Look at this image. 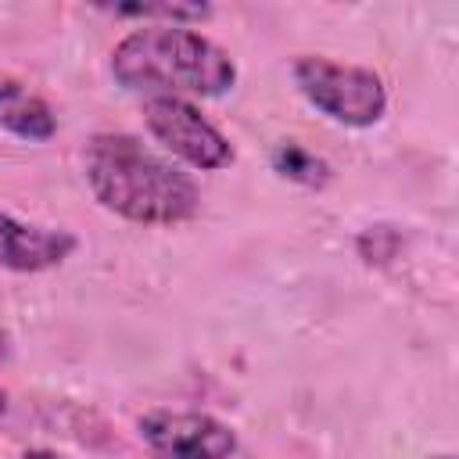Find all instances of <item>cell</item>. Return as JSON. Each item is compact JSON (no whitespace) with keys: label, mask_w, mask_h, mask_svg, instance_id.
<instances>
[{"label":"cell","mask_w":459,"mask_h":459,"mask_svg":"<svg viewBox=\"0 0 459 459\" xmlns=\"http://www.w3.org/2000/svg\"><path fill=\"white\" fill-rule=\"evenodd\" d=\"M143 122L151 136L194 169H226L233 161L230 140L183 97H151L143 104Z\"/></svg>","instance_id":"cell-4"},{"label":"cell","mask_w":459,"mask_h":459,"mask_svg":"<svg viewBox=\"0 0 459 459\" xmlns=\"http://www.w3.org/2000/svg\"><path fill=\"white\" fill-rule=\"evenodd\" d=\"M273 161H276V169H280L283 176H290V179H298V183H305V186H323V183H326V165H323L319 158H312L308 151H301L298 143L276 147Z\"/></svg>","instance_id":"cell-8"},{"label":"cell","mask_w":459,"mask_h":459,"mask_svg":"<svg viewBox=\"0 0 459 459\" xmlns=\"http://www.w3.org/2000/svg\"><path fill=\"white\" fill-rule=\"evenodd\" d=\"M82 169L100 208L151 226H172L197 215L201 197L186 172L158 158L136 136L97 133L82 151Z\"/></svg>","instance_id":"cell-1"},{"label":"cell","mask_w":459,"mask_h":459,"mask_svg":"<svg viewBox=\"0 0 459 459\" xmlns=\"http://www.w3.org/2000/svg\"><path fill=\"white\" fill-rule=\"evenodd\" d=\"M75 251V237L65 230H43L18 222L14 215L0 212V265L14 273H39L65 262Z\"/></svg>","instance_id":"cell-6"},{"label":"cell","mask_w":459,"mask_h":459,"mask_svg":"<svg viewBox=\"0 0 459 459\" xmlns=\"http://www.w3.org/2000/svg\"><path fill=\"white\" fill-rule=\"evenodd\" d=\"M54 111L18 82H0V129L22 140H50L54 136Z\"/></svg>","instance_id":"cell-7"},{"label":"cell","mask_w":459,"mask_h":459,"mask_svg":"<svg viewBox=\"0 0 459 459\" xmlns=\"http://www.w3.org/2000/svg\"><path fill=\"white\" fill-rule=\"evenodd\" d=\"M115 14L169 18V25H179V22H201V18H208V7H201V4H126V7H115Z\"/></svg>","instance_id":"cell-9"},{"label":"cell","mask_w":459,"mask_h":459,"mask_svg":"<svg viewBox=\"0 0 459 459\" xmlns=\"http://www.w3.org/2000/svg\"><path fill=\"white\" fill-rule=\"evenodd\" d=\"M294 82L308 104L341 126H373L387 108V93L377 72L359 65H337L330 57H298Z\"/></svg>","instance_id":"cell-3"},{"label":"cell","mask_w":459,"mask_h":459,"mask_svg":"<svg viewBox=\"0 0 459 459\" xmlns=\"http://www.w3.org/2000/svg\"><path fill=\"white\" fill-rule=\"evenodd\" d=\"M111 72L126 90H154L158 97H219L237 79L230 54L186 25H147L129 32L111 54Z\"/></svg>","instance_id":"cell-2"},{"label":"cell","mask_w":459,"mask_h":459,"mask_svg":"<svg viewBox=\"0 0 459 459\" xmlns=\"http://www.w3.org/2000/svg\"><path fill=\"white\" fill-rule=\"evenodd\" d=\"M0 355H7V337H4V330H0Z\"/></svg>","instance_id":"cell-11"},{"label":"cell","mask_w":459,"mask_h":459,"mask_svg":"<svg viewBox=\"0 0 459 459\" xmlns=\"http://www.w3.org/2000/svg\"><path fill=\"white\" fill-rule=\"evenodd\" d=\"M22 459H61L57 452H47V448H29Z\"/></svg>","instance_id":"cell-10"},{"label":"cell","mask_w":459,"mask_h":459,"mask_svg":"<svg viewBox=\"0 0 459 459\" xmlns=\"http://www.w3.org/2000/svg\"><path fill=\"white\" fill-rule=\"evenodd\" d=\"M4 412H7V394L0 391V416H4Z\"/></svg>","instance_id":"cell-12"},{"label":"cell","mask_w":459,"mask_h":459,"mask_svg":"<svg viewBox=\"0 0 459 459\" xmlns=\"http://www.w3.org/2000/svg\"><path fill=\"white\" fill-rule=\"evenodd\" d=\"M140 437L154 459H230L237 448L233 430L204 412H147L140 416Z\"/></svg>","instance_id":"cell-5"}]
</instances>
